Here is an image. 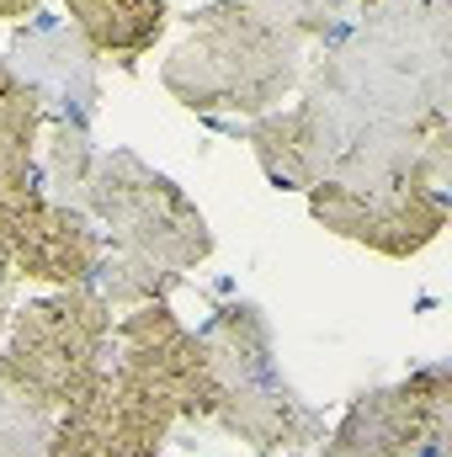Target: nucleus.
Returning a JSON list of instances; mask_svg holds the SVG:
<instances>
[{"instance_id":"obj_6","label":"nucleus","mask_w":452,"mask_h":457,"mask_svg":"<svg viewBox=\"0 0 452 457\" xmlns=\"http://www.w3.org/2000/svg\"><path fill=\"white\" fill-rule=\"evenodd\" d=\"M309 213L331 234L367 245L389 261L421 255L448 228V187L431 176H389V181H314Z\"/></svg>"},{"instance_id":"obj_2","label":"nucleus","mask_w":452,"mask_h":457,"mask_svg":"<svg viewBox=\"0 0 452 457\" xmlns=\"http://www.w3.org/2000/svg\"><path fill=\"white\" fill-rule=\"evenodd\" d=\"M304 80V32L266 0H213L192 11L187 37L171 48L160 86L208 117H261Z\"/></svg>"},{"instance_id":"obj_4","label":"nucleus","mask_w":452,"mask_h":457,"mask_svg":"<svg viewBox=\"0 0 452 457\" xmlns=\"http://www.w3.org/2000/svg\"><path fill=\"white\" fill-rule=\"evenodd\" d=\"M113 367V303L96 287H54L27 309H11V341L0 378L43 410H64Z\"/></svg>"},{"instance_id":"obj_1","label":"nucleus","mask_w":452,"mask_h":457,"mask_svg":"<svg viewBox=\"0 0 452 457\" xmlns=\"http://www.w3.org/2000/svg\"><path fill=\"white\" fill-rule=\"evenodd\" d=\"M86 213L107 239L91 287L122 314L138 303H165L187 282V271L213 255V228L203 208L133 149L96 154L86 181Z\"/></svg>"},{"instance_id":"obj_11","label":"nucleus","mask_w":452,"mask_h":457,"mask_svg":"<svg viewBox=\"0 0 452 457\" xmlns=\"http://www.w3.org/2000/svg\"><path fill=\"white\" fill-rule=\"evenodd\" d=\"M54 410L27 399L16 383L0 378V457H48Z\"/></svg>"},{"instance_id":"obj_12","label":"nucleus","mask_w":452,"mask_h":457,"mask_svg":"<svg viewBox=\"0 0 452 457\" xmlns=\"http://www.w3.org/2000/svg\"><path fill=\"white\" fill-rule=\"evenodd\" d=\"M293 32H304V37H325V32H336L346 27L362 5H372V0H266Z\"/></svg>"},{"instance_id":"obj_3","label":"nucleus","mask_w":452,"mask_h":457,"mask_svg":"<svg viewBox=\"0 0 452 457\" xmlns=\"http://www.w3.org/2000/svg\"><path fill=\"white\" fill-rule=\"evenodd\" d=\"M213 367L219 388V426L239 436L250 453H277V447H314L325 442V415L298 399V388L282 378L272 325L255 303H224L213 320L197 330Z\"/></svg>"},{"instance_id":"obj_7","label":"nucleus","mask_w":452,"mask_h":457,"mask_svg":"<svg viewBox=\"0 0 452 457\" xmlns=\"http://www.w3.org/2000/svg\"><path fill=\"white\" fill-rule=\"evenodd\" d=\"M117 336V361L155 378L160 388L176 394L181 404V420L192 426H208L219 415V388H213V367H208V351L197 341V330H187L171 303H138L128 309L113 325Z\"/></svg>"},{"instance_id":"obj_10","label":"nucleus","mask_w":452,"mask_h":457,"mask_svg":"<svg viewBox=\"0 0 452 457\" xmlns=\"http://www.w3.org/2000/svg\"><path fill=\"white\" fill-rule=\"evenodd\" d=\"M107 410H113V367L54 415V436H48V457H96L102 436H107Z\"/></svg>"},{"instance_id":"obj_5","label":"nucleus","mask_w":452,"mask_h":457,"mask_svg":"<svg viewBox=\"0 0 452 457\" xmlns=\"http://www.w3.org/2000/svg\"><path fill=\"white\" fill-rule=\"evenodd\" d=\"M452 447V367L431 361L399 383L367 388L325 431V457H448Z\"/></svg>"},{"instance_id":"obj_14","label":"nucleus","mask_w":452,"mask_h":457,"mask_svg":"<svg viewBox=\"0 0 452 457\" xmlns=\"http://www.w3.org/2000/svg\"><path fill=\"white\" fill-rule=\"evenodd\" d=\"M21 16H38V0H0V21H21Z\"/></svg>"},{"instance_id":"obj_8","label":"nucleus","mask_w":452,"mask_h":457,"mask_svg":"<svg viewBox=\"0 0 452 457\" xmlns=\"http://www.w3.org/2000/svg\"><path fill=\"white\" fill-rule=\"evenodd\" d=\"M176 420H181L176 394L113 356V410H107V436L96 457H165Z\"/></svg>"},{"instance_id":"obj_9","label":"nucleus","mask_w":452,"mask_h":457,"mask_svg":"<svg viewBox=\"0 0 452 457\" xmlns=\"http://www.w3.org/2000/svg\"><path fill=\"white\" fill-rule=\"evenodd\" d=\"M75 37L91 59L133 70L171 27V0H64Z\"/></svg>"},{"instance_id":"obj_13","label":"nucleus","mask_w":452,"mask_h":457,"mask_svg":"<svg viewBox=\"0 0 452 457\" xmlns=\"http://www.w3.org/2000/svg\"><path fill=\"white\" fill-rule=\"evenodd\" d=\"M11 293H16V277H11V266L0 261V330L11 325V309H16V303H11Z\"/></svg>"}]
</instances>
